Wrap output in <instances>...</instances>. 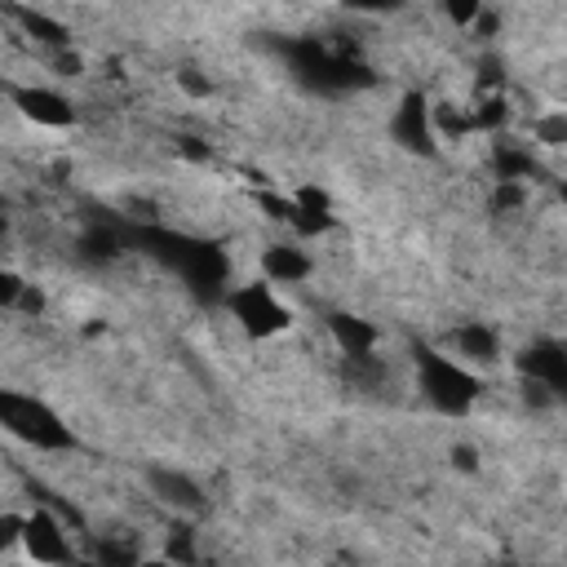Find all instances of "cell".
Listing matches in <instances>:
<instances>
[{
	"label": "cell",
	"instance_id": "obj_1",
	"mask_svg": "<svg viewBox=\"0 0 567 567\" xmlns=\"http://www.w3.org/2000/svg\"><path fill=\"white\" fill-rule=\"evenodd\" d=\"M133 244L142 252H151L159 266H168L190 297L199 301H226V284H230V257L213 244V239H195V235H177V230H164V226H142L133 230Z\"/></svg>",
	"mask_w": 567,
	"mask_h": 567
},
{
	"label": "cell",
	"instance_id": "obj_2",
	"mask_svg": "<svg viewBox=\"0 0 567 567\" xmlns=\"http://www.w3.org/2000/svg\"><path fill=\"white\" fill-rule=\"evenodd\" d=\"M412 363H416V390L425 394V403L443 416H465L478 394H483V381L474 368H465L461 359L434 350V346H412Z\"/></svg>",
	"mask_w": 567,
	"mask_h": 567
},
{
	"label": "cell",
	"instance_id": "obj_3",
	"mask_svg": "<svg viewBox=\"0 0 567 567\" xmlns=\"http://www.w3.org/2000/svg\"><path fill=\"white\" fill-rule=\"evenodd\" d=\"M0 425L35 452H71L75 447V430L44 399L22 394V390H0Z\"/></svg>",
	"mask_w": 567,
	"mask_h": 567
},
{
	"label": "cell",
	"instance_id": "obj_4",
	"mask_svg": "<svg viewBox=\"0 0 567 567\" xmlns=\"http://www.w3.org/2000/svg\"><path fill=\"white\" fill-rule=\"evenodd\" d=\"M284 53H288L292 75H297L306 89H315V93H346V89L368 84L363 66H359L354 58L328 49L323 40H288Z\"/></svg>",
	"mask_w": 567,
	"mask_h": 567
},
{
	"label": "cell",
	"instance_id": "obj_5",
	"mask_svg": "<svg viewBox=\"0 0 567 567\" xmlns=\"http://www.w3.org/2000/svg\"><path fill=\"white\" fill-rule=\"evenodd\" d=\"M226 310H230V319L248 332V337H257V341H266V337H279L288 323H292V310L275 297V288L261 279V284H239V288H230L226 292Z\"/></svg>",
	"mask_w": 567,
	"mask_h": 567
},
{
	"label": "cell",
	"instance_id": "obj_6",
	"mask_svg": "<svg viewBox=\"0 0 567 567\" xmlns=\"http://www.w3.org/2000/svg\"><path fill=\"white\" fill-rule=\"evenodd\" d=\"M390 142L408 155H421V159H434L439 155V124H434V111L425 102V93L408 89L390 115Z\"/></svg>",
	"mask_w": 567,
	"mask_h": 567
},
{
	"label": "cell",
	"instance_id": "obj_7",
	"mask_svg": "<svg viewBox=\"0 0 567 567\" xmlns=\"http://www.w3.org/2000/svg\"><path fill=\"white\" fill-rule=\"evenodd\" d=\"M22 549L31 563L40 567H66L71 563V540H66V527L53 509H31L27 523H22Z\"/></svg>",
	"mask_w": 567,
	"mask_h": 567
},
{
	"label": "cell",
	"instance_id": "obj_8",
	"mask_svg": "<svg viewBox=\"0 0 567 567\" xmlns=\"http://www.w3.org/2000/svg\"><path fill=\"white\" fill-rule=\"evenodd\" d=\"M514 363H518V372H523L536 390H545L549 399H567V350H563V346H554V341L523 346Z\"/></svg>",
	"mask_w": 567,
	"mask_h": 567
},
{
	"label": "cell",
	"instance_id": "obj_9",
	"mask_svg": "<svg viewBox=\"0 0 567 567\" xmlns=\"http://www.w3.org/2000/svg\"><path fill=\"white\" fill-rule=\"evenodd\" d=\"M146 487H151V496L159 501V505H168L173 514H204V505H208V496H204V487L186 474V470H177V465H151L146 470Z\"/></svg>",
	"mask_w": 567,
	"mask_h": 567
},
{
	"label": "cell",
	"instance_id": "obj_10",
	"mask_svg": "<svg viewBox=\"0 0 567 567\" xmlns=\"http://www.w3.org/2000/svg\"><path fill=\"white\" fill-rule=\"evenodd\" d=\"M9 97H13V106H18L31 124H44V128H66V124H75V106H71V97L58 93V89L22 84V89H13Z\"/></svg>",
	"mask_w": 567,
	"mask_h": 567
},
{
	"label": "cell",
	"instance_id": "obj_11",
	"mask_svg": "<svg viewBox=\"0 0 567 567\" xmlns=\"http://www.w3.org/2000/svg\"><path fill=\"white\" fill-rule=\"evenodd\" d=\"M447 350H452V359H461L465 368H483V363H492V359L501 354V337H496V328H487V323H461V328H452Z\"/></svg>",
	"mask_w": 567,
	"mask_h": 567
},
{
	"label": "cell",
	"instance_id": "obj_12",
	"mask_svg": "<svg viewBox=\"0 0 567 567\" xmlns=\"http://www.w3.org/2000/svg\"><path fill=\"white\" fill-rule=\"evenodd\" d=\"M124 248H128L124 230H120V226H106V221L84 226L80 239H75V257H80L84 266H111V261L124 257Z\"/></svg>",
	"mask_w": 567,
	"mask_h": 567
},
{
	"label": "cell",
	"instance_id": "obj_13",
	"mask_svg": "<svg viewBox=\"0 0 567 567\" xmlns=\"http://www.w3.org/2000/svg\"><path fill=\"white\" fill-rule=\"evenodd\" d=\"M306 275H310L306 248H297V244H266V248H261V279H266L270 288H279V284H301Z\"/></svg>",
	"mask_w": 567,
	"mask_h": 567
},
{
	"label": "cell",
	"instance_id": "obj_14",
	"mask_svg": "<svg viewBox=\"0 0 567 567\" xmlns=\"http://www.w3.org/2000/svg\"><path fill=\"white\" fill-rule=\"evenodd\" d=\"M328 332L337 341V350L346 359H359V354H377V328L359 315H346V310H332L328 315Z\"/></svg>",
	"mask_w": 567,
	"mask_h": 567
},
{
	"label": "cell",
	"instance_id": "obj_15",
	"mask_svg": "<svg viewBox=\"0 0 567 567\" xmlns=\"http://www.w3.org/2000/svg\"><path fill=\"white\" fill-rule=\"evenodd\" d=\"M527 177H540V164L532 159L527 146H514V142H501L496 146V182H527Z\"/></svg>",
	"mask_w": 567,
	"mask_h": 567
},
{
	"label": "cell",
	"instance_id": "obj_16",
	"mask_svg": "<svg viewBox=\"0 0 567 567\" xmlns=\"http://www.w3.org/2000/svg\"><path fill=\"white\" fill-rule=\"evenodd\" d=\"M18 22H22V31L27 35H35L40 44H49L53 53H62L66 44H71V35H66V27L58 22V18H49V13H35V9H9Z\"/></svg>",
	"mask_w": 567,
	"mask_h": 567
},
{
	"label": "cell",
	"instance_id": "obj_17",
	"mask_svg": "<svg viewBox=\"0 0 567 567\" xmlns=\"http://www.w3.org/2000/svg\"><path fill=\"white\" fill-rule=\"evenodd\" d=\"M164 558H168L173 567H195V558H199V549H195V527L173 523V527H168V540H164Z\"/></svg>",
	"mask_w": 567,
	"mask_h": 567
},
{
	"label": "cell",
	"instance_id": "obj_18",
	"mask_svg": "<svg viewBox=\"0 0 567 567\" xmlns=\"http://www.w3.org/2000/svg\"><path fill=\"white\" fill-rule=\"evenodd\" d=\"M536 142H545V146H567V115H545V120H536Z\"/></svg>",
	"mask_w": 567,
	"mask_h": 567
},
{
	"label": "cell",
	"instance_id": "obj_19",
	"mask_svg": "<svg viewBox=\"0 0 567 567\" xmlns=\"http://www.w3.org/2000/svg\"><path fill=\"white\" fill-rule=\"evenodd\" d=\"M22 292H27V284H22L13 270H4V275H0V306H4V310H18Z\"/></svg>",
	"mask_w": 567,
	"mask_h": 567
},
{
	"label": "cell",
	"instance_id": "obj_20",
	"mask_svg": "<svg viewBox=\"0 0 567 567\" xmlns=\"http://www.w3.org/2000/svg\"><path fill=\"white\" fill-rule=\"evenodd\" d=\"M523 204V186L518 182H496V195H492V208L505 213V208H518Z\"/></svg>",
	"mask_w": 567,
	"mask_h": 567
},
{
	"label": "cell",
	"instance_id": "obj_21",
	"mask_svg": "<svg viewBox=\"0 0 567 567\" xmlns=\"http://www.w3.org/2000/svg\"><path fill=\"white\" fill-rule=\"evenodd\" d=\"M22 523H27V514H4L0 518V545H18L22 540Z\"/></svg>",
	"mask_w": 567,
	"mask_h": 567
},
{
	"label": "cell",
	"instance_id": "obj_22",
	"mask_svg": "<svg viewBox=\"0 0 567 567\" xmlns=\"http://www.w3.org/2000/svg\"><path fill=\"white\" fill-rule=\"evenodd\" d=\"M447 18H452L456 27H470L474 18H483V9H478L474 0H465V4H447Z\"/></svg>",
	"mask_w": 567,
	"mask_h": 567
},
{
	"label": "cell",
	"instance_id": "obj_23",
	"mask_svg": "<svg viewBox=\"0 0 567 567\" xmlns=\"http://www.w3.org/2000/svg\"><path fill=\"white\" fill-rule=\"evenodd\" d=\"M452 465L465 470V474H474V470H478V452H474L470 443H456V447H452Z\"/></svg>",
	"mask_w": 567,
	"mask_h": 567
},
{
	"label": "cell",
	"instance_id": "obj_24",
	"mask_svg": "<svg viewBox=\"0 0 567 567\" xmlns=\"http://www.w3.org/2000/svg\"><path fill=\"white\" fill-rule=\"evenodd\" d=\"M128 567H173V563L168 558H133Z\"/></svg>",
	"mask_w": 567,
	"mask_h": 567
},
{
	"label": "cell",
	"instance_id": "obj_25",
	"mask_svg": "<svg viewBox=\"0 0 567 567\" xmlns=\"http://www.w3.org/2000/svg\"><path fill=\"white\" fill-rule=\"evenodd\" d=\"M558 195H563V208H567V182H563V186H558Z\"/></svg>",
	"mask_w": 567,
	"mask_h": 567
},
{
	"label": "cell",
	"instance_id": "obj_26",
	"mask_svg": "<svg viewBox=\"0 0 567 567\" xmlns=\"http://www.w3.org/2000/svg\"><path fill=\"white\" fill-rule=\"evenodd\" d=\"M496 567H518V563H496Z\"/></svg>",
	"mask_w": 567,
	"mask_h": 567
}]
</instances>
